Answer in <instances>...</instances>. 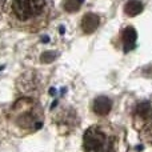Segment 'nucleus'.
<instances>
[{"mask_svg": "<svg viewBox=\"0 0 152 152\" xmlns=\"http://www.w3.org/2000/svg\"><path fill=\"white\" fill-rule=\"evenodd\" d=\"M143 8H144V5L139 0H128L126 3V5H124V12H126V15L132 18V16H136L139 13H142Z\"/></svg>", "mask_w": 152, "mask_h": 152, "instance_id": "nucleus-8", "label": "nucleus"}, {"mask_svg": "<svg viewBox=\"0 0 152 152\" xmlns=\"http://www.w3.org/2000/svg\"><path fill=\"white\" fill-rule=\"evenodd\" d=\"M56 58H58V53L55 51H47L40 56V60H42V63H52Z\"/></svg>", "mask_w": 152, "mask_h": 152, "instance_id": "nucleus-10", "label": "nucleus"}, {"mask_svg": "<svg viewBox=\"0 0 152 152\" xmlns=\"http://www.w3.org/2000/svg\"><path fill=\"white\" fill-rule=\"evenodd\" d=\"M51 11V0H12L8 20L15 28L35 32L45 27Z\"/></svg>", "mask_w": 152, "mask_h": 152, "instance_id": "nucleus-1", "label": "nucleus"}, {"mask_svg": "<svg viewBox=\"0 0 152 152\" xmlns=\"http://www.w3.org/2000/svg\"><path fill=\"white\" fill-rule=\"evenodd\" d=\"M83 1L84 0H64L63 7L67 12H76V11L80 10Z\"/></svg>", "mask_w": 152, "mask_h": 152, "instance_id": "nucleus-9", "label": "nucleus"}, {"mask_svg": "<svg viewBox=\"0 0 152 152\" xmlns=\"http://www.w3.org/2000/svg\"><path fill=\"white\" fill-rule=\"evenodd\" d=\"M100 24V18L96 13H86L81 19V29H83L84 34H92L97 29Z\"/></svg>", "mask_w": 152, "mask_h": 152, "instance_id": "nucleus-6", "label": "nucleus"}, {"mask_svg": "<svg viewBox=\"0 0 152 152\" xmlns=\"http://www.w3.org/2000/svg\"><path fill=\"white\" fill-rule=\"evenodd\" d=\"M123 37V47H124V52H129L135 48V43H136V37L137 34L135 31L134 27H127L121 34Z\"/></svg>", "mask_w": 152, "mask_h": 152, "instance_id": "nucleus-7", "label": "nucleus"}, {"mask_svg": "<svg viewBox=\"0 0 152 152\" xmlns=\"http://www.w3.org/2000/svg\"><path fill=\"white\" fill-rule=\"evenodd\" d=\"M84 152H116V136L107 126L89 127L83 137Z\"/></svg>", "mask_w": 152, "mask_h": 152, "instance_id": "nucleus-3", "label": "nucleus"}, {"mask_svg": "<svg viewBox=\"0 0 152 152\" xmlns=\"http://www.w3.org/2000/svg\"><path fill=\"white\" fill-rule=\"evenodd\" d=\"M11 124L23 132H35L43 126V108L31 97L19 99L8 112Z\"/></svg>", "mask_w": 152, "mask_h": 152, "instance_id": "nucleus-2", "label": "nucleus"}, {"mask_svg": "<svg viewBox=\"0 0 152 152\" xmlns=\"http://www.w3.org/2000/svg\"><path fill=\"white\" fill-rule=\"evenodd\" d=\"M5 1H7V0H0V18L3 16V13H4V11H5Z\"/></svg>", "mask_w": 152, "mask_h": 152, "instance_id": "nucleus-11", "label": "nucleus"}, {"mask_svg": "<svg viewBox=\"0 0 152 152\" xmlns=\"http://www.w3.org/2000/svg\"><path fill=\"white\" fill-rule=\"evenodd\" d=\"M152 120V105L148 102H142L136 105L134 112V124L135 128L142 129L151 124Z\"/></svg>", "mask_w": 152, "mask_h": 152, "instance_id": "nucleus-4", "label": "nucleus"}, {"mask_svg": "<svg viewBox=\"0 0 152 152\" xmlns=\"http://www.w3.org/2000/svg\"><path fill=\"white\" fill-rule=\"evenodd\" d=\"M1 116H3V113H1V110H0V120H1Z\"/></svg>", "mask_w": 152, "mask_h": 152, "instance_id": "nucleus-12", "label": "nucleus"}, {"mask_svg": "<svg viewBox=\"0 0 152 152\" xmlns=\"http://www.w3.org/2000/svg\"><path fill=\"white\" fill-rule=\"evenodd\" d=\"M112 108V102L107 96H99L92 103V111L99 116H105L110 113Z\"/></svg>", "mask_w": 152, "mask_h": 152, "instance_id": "nucleus-5", "label": "nucleus"}]
</instances>
